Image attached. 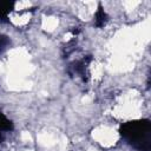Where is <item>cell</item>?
Listing matches in <instances>:
<instances>
[{"instance_id": "1", "label": "cell", "mask_w": 151, "mask_h": 151, "mask_svg": "<svg viewBox=\"0 0 151 151\" xmlns=\"http://www.w3.org/2000/svg\"><path fill=\"white\" fill-rule=\"evenodd\" d=\"M120 133L124 139L136 150L150 151L151 149V124L149 120H133L125 123Z\"/></svg>"}, {"instance_id": "2", "label": "cell", "mask_w": 151, "mask_h": 151, "mask_svg": "<svg viewBox=\"0 0 151 151\" xmlns=\"http://www.w3.org/2000/svg\"><path fill=\"white\" fill-rule=\"evenodd\" d=\"M12 130V123L8 118H6L2 113H0V142L4 138L5 132Z\"/></svg>"}, {"instance_id": "3", "label": "cell", "mask_w": 151, "mask_h": 151, "mask_svg": "<svg viewBox=\"0 0 151 151\" xmlns=\"http://www.w3.org/2000/svg\"><path fill=\"white\" fill-rule=\"evenodd\" d=\"M13 2H9V1H0V20H5L9 12L12 11L13 8Z\"/></svg>"}, {"instance_id": "4", "label": "cell", "mask_w": 151, "mask_h": 151, "mask_svg": "<svg viewBox=\"0 0 151 151\" xmlns=\"http://www.w3.org/2000/svg\"><path fill=\"white\" fill-rule=\"evenodd\" d=\"M9 45V39L6 35H0V53L4 52Z\"/></svg>"}]
</instances>
